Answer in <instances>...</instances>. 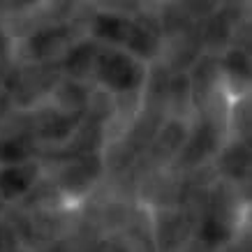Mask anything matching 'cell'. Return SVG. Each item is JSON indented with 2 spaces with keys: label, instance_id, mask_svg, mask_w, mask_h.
<instances>
[{
  "label": "cell",
  "instance_id": "1",
  "mask_svg": "<svg viewBox=\"0 0 252 252\" xmlns=\"http://www.w3.org/2000/svg\"><path fill=\"white\" fill-rule=\"evenodd\" d=\"M125 79H130V84H134V79H132V65L125 58H116V61L109 63L107 67V81L109 84L118 86V88H125Z\"/></svg>",
  "mask_w": 252,
  "mask_h": 252
}]
</instances>
